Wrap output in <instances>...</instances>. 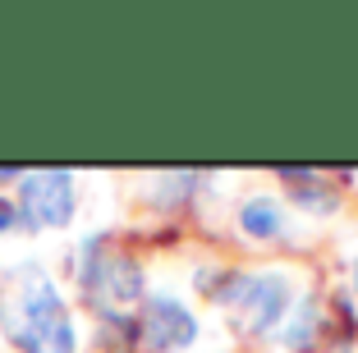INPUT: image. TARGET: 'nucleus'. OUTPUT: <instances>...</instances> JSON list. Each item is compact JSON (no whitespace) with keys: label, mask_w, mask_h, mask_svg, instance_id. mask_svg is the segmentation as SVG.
<instances>
[{"label":"nucleus","mask_w":358,"mask_h":353,"mask_svg":"<svg viewBox=\"0 0 358 353\" xmlns=\"http://www.w3.org/2000/svg\"><path fill=\"white\" fill-rule=\"evenodd\" d=\"M239 225H243L248 239H275L285 229V207L275 198H253V202H243Z\"/></svg>","instance_id":"6"},{"label":"nucleus","mask_w":358,"mask_h":353,"mask_svg":"<svg viewBox=\"0 0 358 353\" xmlns=\"http://www.w3.org/2000/svg\"><path fill=\"white\" fill-rule=\"evenodd\" d=\"M0 331L14 349L23 353H74L78 331L74 317L64 308V298L55 294V284L46 280L42 266H14L0 284Z\"/></svg>","instance_id":"1"},{"label":"nucleus","mask_w":358,"mask_h":353,"mask_svg":"<svg viewBox=\"0 0 358 353\" xmlns=\"http://www.w3.org/2000/svg\"><path fill=\"white\" fill-rule=\"evenodd\" d=\"M138 340H143V349H152V353L184 349V344L198 340V322H193V312L179 298L157 294V298H148L143 312H138Z\"/></svg>","instance_id":"3"},{"label":"nucleus","mask_w":358,"mask_h":353,"mask_svg":"<svg viewBox=\"0 0 358 353\" xmlns=\"http://www.w3.org/2000/svg\"><path fill=\"white\" fill-rule=\"evenodd\" d=\"M87 289L110 303H138L143 298V271L129 257H96L87 261Z\"/></svg>","instance_id":"5"},{"label":"nucleus","mask_w":358,"mask_h":353,"mask_svg":"<svg viewBox=\"0 0 358 353\" xmlns=\"http://www.w3.org/2000/svg\"><path fill=\"white\" fill-rule=\"evenodd\" d=\"M5 229H14V207L10 202H0V234H5Z\"/></svg>","instance_id":"8"},{"label":"nucleus","mask_w":358,"mask_h":353,"mask_svg":"<svg viewBox=\"0 0 358 353\" xmlns=\"http://www.w3.org/2000/svg\"><path fill=\"white\" fill-rule=\"evenodd\" d=\"M313 335H317V303L303 298V303H299V312L285 322L280 344H285V349H308V344H313Z\"/></svg>","instance_id":"7"},{"label":"nucleus","mask_w":358,"mask_h":353,"mask_svg":"<svg viewBox=\"0 0 358 353\" xmlns=\"http://www.w3.org/2000/svg\"><path fill=\"white\" fill-rule=\"evenodd\" d=\"M221 303H234L239 308V326L248 335H262L289 312V275L280 271H266V275H234L230 289L221 294Z\"/></svg>","instance_id":"2"},{"label":"nucleus","mask_w":358,"mask_h":353,"mask_svg":"<svg viewBox=\"0 0 358 353\" xmlns=\"http://www.w3.org/2000/svg\"><path fill=\"white\" fill-rule=\"evenodd\" d=\"M354 284H358V257H354Z\"/></svg>","instance_id":"9"},{"label":"nucleus","mask_w":358,"mask_h":353,"mask_svg":"<svg viewBox=\"0 0 358 353\" xmlns=\"http://www.w3.org/2000/svg\"><path fill=\"white\" fill-rule=\"evenodd\" d=\"M19 198H23V216L37 229H60L74 216V175H64V170L28 175Z\"/></svg>","instance_id":"4"}]
</instances>
